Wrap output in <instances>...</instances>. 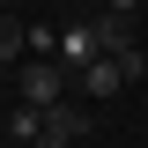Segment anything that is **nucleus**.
I'll list each match as a JSON object with an SVG mask.
<instances>
[{"mask_svg":"<svg viewBox=\"0 0 148 148\" xmlns=\"http://www.w3.org/2000/svg\"><path fill=\"white\" fill-rule=\"evenodd\" d=\"M74 89L89 96V104H104V96H119V89H126V67H119V59H111V52H96L89 67L74 74Z\"/></svg>","mask_w":148,"mask_h":148,"instance_id":"obj_3","label":"nucleus"},{"mask_svg":"<svg viewBox=\"0 0 148 148\" xmlns=\"http://www.w3.org/2000/svg\"><path fill=\"white\" fill-rule=\"evenodd\" d=\"M67 82H74V67H59V59H30V67L15 74V104L52 111V104H67Z\"/></svg>","mask_w":148,"mask_h":148,"instance_id":"obj_1","label":"nucleus"},{"mask_svg":"<svg viewBox=\"0 0 148 148\" xmlns=\"http://www.w3.org/2000/svg\"><path fill=\"white\" fill-rule=\"evenodd\" d=\"M37 133H45V111H30V104H15V111H8V141H22V148H30Z\"/></svg>","mask_w":148,"mask_h":148,"instance_id":"obj_7","label":"nucleus"},{"mask_svg":"<svg viewBox=\"0 0 148 148\" xmlns=\"http://www.w3.org/2000/svg\"><path fill=\"white\" fill-rule=\"evenodd\" d=\"M82 133H89V104H52L45 111V133H37L30 148H74Z\"/></svg>","mask_w":148,"mask_h":148,"instance_id":"obj_2","label":"nucleus"},{"mask_svg":"<svg viewBox=\"0 0 148 148\" xmlns=\"http://www.w3.org/2000/svg\"><path fill=\"white\" fill-rule=\"evenodd\" d=\"M96 52L126 59V52H148L141 37H133V15H96Z\"/></svg>","mask_w":148,"mask_h":148,"instance_id":"obj_4","label":"nucleus"},{"mask_svg":"<svg viewBox=\"0 0 148 148\" xmlns=\"http://www.w3.org/2000/svg\"><path fill=\"white\" fill-rule=\"evenodd\" d=\"M22 52H30V30H22L15 15H0V67H15Z\"/></svg>","mask_w":148,"mask_h":148,"instance_id":"obj_6","label":"nucleus"},{"mask_svg":"<svg viewBox=\"0 0 148 148\" xmlns=\"http://www.w3.org/2000/svg\"><path fill=\"white\" fill-rule=\"evenodd\" d=\"M104 8H111V15H141L148 0H104Z\"/></svg>","mask_w":148,"mask_h":148,"instance_id":"obj_8","label":"nucleus"},{"mask_svg":"<svg viewBox=\"0 0 148 148\" xmlns=\"http://www.w3.org/2000/svg\"><path fill=\"white\" fill-rule=\"evenodd\" d=\"M52 59H59V67H74V74H82V67L96 59V22H74V30L59 37V52H52Z\"/></svg>","mask_w":148,"mask_h":148,"instance_id":"obj_5","label":"nucleus"},{"mask_svg":"<svg viewBox=\"0 0 148 148\" xmlns=\"http://www.w3.org/2000/svg\"><path fill=\"white\" fill-rule=\"evenodd\" d=\"M8 8H15V0H0V15H8Z\"/></svg>","mask_w":148,"mask_h":148,"instance_id":"obj_9","label":"nucleus"}]
</instances>
